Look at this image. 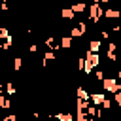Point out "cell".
I'll list each match as a JSON object with an SVG mask.
<instances>
[{
    "label": "cell",
    "mask_w": 121,
    "mask_h": 121,
    "mask_svg": "<svg viewBox=\"0 0 121 121\" xmlns=\"http://www.w3.org/2000/svg\"><path fill=\"white\" fill-rule=\"evenodd\" d=\"M83 59H85V68H83L85 74H91V72L100 64V55H98V53H89V51H87Z\"/></svg>",
    "instance_id": "cell-1"
},
{
    "label": "cell",
    "mask_w": 121,
    "mask_h": 121,
    "mask_svg": "<svg viewBox=\"0 0 121 121\" xmlns=\"http://www.w3.org/2000/svg\"><path fill=\"white\" fill-rule=\"evenodd\" d=\"M87 9H89V19H91V23H98L100 21V17H102V13H104V8L98 4V2H91L89 6H87Z\"/></svg>",
    "instance_id": "cell-2"
},
{
    "label": "cell",
    "mask_w": 121,
    "mask_h": 121,
    "mask_svg": "<svg viewBox=\"0 0 121 121\" xmlns=\"http://www.w3.org/2000/svg\"><path fill=\"white\" fill-rule=\"evenodd\" d=\"M11 43H13L11 34L8 32V28L0 26V49H9V47H11Z\"/></svg>",
    "instance_id": "cell-3"
},
{
    "label": "cell",
    "mask_w": 121,
    "mask_h": 121,
    "mask_svg": "<svg viewBox=\"0 0 121 121\" xmlns=\"http://www.w3.org/2000/svg\"><path fill=\"white\" fill-rule=\"evenodd\" d=\"M85 32H87V23H85V21H79V23H76V25L72 26L70 38H72V40H74V38H81V36H85Z\"/></svg>",
    "instance_id": "cell-4"
},
{
    "label": "cell",
    "mask_w": 121,
    "mask_h": 121,
    "mask_svg": "<svg viewBox=\"0 0 121 121\" xmlns=\"http://www.w3.org/2000/svg\"><path fill=\"white\" fill-rule=\"evenodd\" d=\"M117 78H104V81H102V89L104 91H108V93H117Z\"/></svg>",
    "instance_id": "cell-5"
},
{
    "label": "cell",
    "mask_w": 121,
    "mask_h": 121,
    "mask_svg": "<svg viewBox=\"0 0 121 121\" xmlns=\"http://www.w3.org/2000/svg\"><path fill=\"white\" fill-rule=\"evenodd\" d=\"M104 98H106L104 93H89V102H91L93 106H96V108L104 102Z\"/></svg>",
    "instance_id": "cell-6"
},
{
    "label": "cell",
    "mask_w": 121,
    "mask_h": 121,
    "mask_svg": "<svg viewBox=\"0 0 121 121\" xmlns=\"http://www.w3.org/2000/svg\"><path fill=\"white\" fill-rule=\"evenodd\" d=\"M102 17H106V19H119L121 17V11L119 9H113V8H106L104 13H102Z\"/></svg>",
    "instance_id": "cell-7"
},
{
    "label": "cell",
    "mask_w": 121,
    "mask_h": 121,
    "mask_svg": "<svg viewBox=\"0 0 121 121\" xmlns=\"http://www.w3.org/2000/svg\"><path fill=\"white\" fill-rule=\"evenodd\" d=\"M57 121H74V115L70 113V112H59V113H55L53 115Z\"/></svg>",
    "instance_id": "cell-8"
},
{
    "label": "cell",
    "mask_w": 121,
    "mask_h": 121,
    "mask_svg": "<svg viewBox=\"0 0 121 121\" xmlns=\"http://www.w3.org/2000/svg\"><path fill=\"white\" fill-rule=\"evenodd\" d=\"M89 106H91L89 100H79V98H76V112H85Z\"/></svg>",
    "instance_id": "cell-9"
},
{
    "label": "cell",
    "mask_w": 121,
    "mask_h": 121,
    "mask_svg": "<svg viewBox=\"0 0 121 121\" xmlns=\"http://www.w3.org/2000/svg\"><path fill=\"white\" fill-rule=\"evenodd\" d=\"M100 45H102V43H100V40H91V42H89V49H87V51H89V53H98V51H100Z\"/></svg>",
    "instance_id": "cell-10"
},
{
    "label": "cell",
    "mask_w": 121,
    "mask_h": 121,
    "mask_svg": "<svg viewBox=\"0 0 121 121\" xmlns=\"http://www.w3.org/2000/svg\"><path fill=\"white\" fill-rule=\"evenodd\" d=\"M9 108H11V100L0 93V110H9Z\"/></svg>",
    "instance_id": "cell-11"
},
{
    "label": "cell",
    "mask_w": 121,
    "mask_h": 121,
    "mask_svg": "<svg viewBox=\"0 0 121 121\" xmlns=\"http://www.w3.org/2000/svg\"><path fill=\"white\" fill-rule=\"evenodd\" d=\"M72 42H74V40H72L70 36H60V43H59V45H60L62 49H70V47H72Z\"/></svg>",
    "instance_id": "cell-12"
},
{
    "label": "cell",
    "mask_w": 121,
    "mask_h": 121,
    "mask_svg": "<svg viewBox=\"0 0 121 121\" xmlns=\"http://www.w3.org/2000/svg\"><path fill=\"white\" fill-rule=\"evenodd\" d=\"M55 59H57V55H55V51H45V53H43V59H42V60H43L42 64L45 66L47 62H51V60H55Z\"/></svg>",
    "instance_id": "cell-13"
},
{
    "label": "cell",
    "mask_w": 121,
    "mask_h": 121,
    "mask_svg": "<svg viewBox=\"0 0 121 121\" xmlns=\"http://www.w3.org/2000/svg\"><path fill=\"white\" fill-rule=\"evenodd\" d=\"M76 98H79V100H89V93H87L83 87H78V89H76Z\"/></svg>",
    "instance_id": "cell-14"
},
{
    "label": "cell",
    "mask_w": 121,
    "mask_h": 121,
    "mask_svg": "<svg viewBox=\"0 0 121 121\" xmlns=\"http://www.w3.org/2000/svg\"><path fill=\"white\" fill-rule=\"evenodd\" d=\"M60 17H62V19H68V21H70V19H74V17H76V13H74V11L70 9V8H64V9H60Z\"/></svg>",
    "instance_id": "cell-15"
},
{
    "label": "cell",
    "mask_w": 121,
    "mask_h": 121,
    "mask_svg": "<svg viewBox=\"0 0 121 121\" xmlns=\"http://www.w3.org/2000/svg\"><path fill=\"white\" fill-rule=\"evenodd\" d=\"M74 13H83L85 9H87V4H83V2H79V4H74L72 8H70Z\"/></svg>",
    "instance_id": "cell-16"
},
{
    "label": "cell",
    "mask_w": 121,
    "mask_h": 121,
    "mask_svg": "<svg viewBox=\"0 0 121 121\" xmlns=\"http://www.w3.org/2000/svg\"><path fill=\"white\" fill-rule=\"evenodd\" d=\"M4 89H6V96H13V95H15V91H17V89H15V85H13L11 81H8V83L4 85Z\"/></svg>",
    "instance_id": "cell-17"
},
{
    "label": "cell",
    "mask_w": 121,
    "mask_h": 121,
    "mask_svg": "<svg viewBox=\"0 0 121 121\" xmlns=\"http://www.w3.org/2000/svg\"><path fill=\"white\" fill-rule=\"evenodd\" d=\"M76 121H91V117L85 113V112H76V117H74Z\"/></svg>",
    "instance_id": "cell-18"
},
{
    "label": "cell",
    "mask_w": 121,
    "mask_h": 121,
    "mask_svg": "<svg viewBox=\"0 0 121 121\" xmlns=\"http://www.w3.org/2000/svg\"><path fill=\"white\" fill-rule=\"evenodd\" d=\"M23 68V59L21 57H15L13 59V70H21Z\"/></svg>",
    "instance_id": "cell-19"
},
{
    "label": "cell",
    "mask_w": 121,
    "mask_h": 121,
    "mask_svg": "<svg viewBox=\"0 0 121 121\" xmlns=\"http://www.w3.org/2000/svg\"><path fill=\"white\" fill-rule=\"evenodd\" d=\"M76 66H78V70H81V72H83V68H85V59H83V57L76 59Z\"/></svg>",
    "instance_id": "cell-20"
},
{
    "label": "cell",
    "mask_w": 121,
    "mask_h": 121,
    "mask_svg": "<svg viewBox=\"0 0 121 121\" xmlns=\"http://www.w3.org/2000/svg\"><path fill=\"white\" fill-rule=\"evenodd\" d=\"M104 78H106V76H104V72H102V70H96V72H95V79H96V81H100V83H102V81H104Z\"/></svg>",
    "instance_id": "cell-21"
},
{
    "label": "cell",
    "mask_w": 121,
    "mask_h": 121,
    "mask_svg": "<svg viewBox=\"0 0 121 121\" xmlns=\"http://www.w3.org/2000/svg\"><path fill=\"white\" fill-rule=\"evenodd\" d=\"M115 51H117V43H115V42H110V43H108V51H106V53H115Z\"/></svg>",
    "instance_id": "cell-22"
},
{
    "label": "cell",
    "mask_w": 121,
    "mask_h": 121,
    "mask_svg": "<svg viewBox=\"0 0 121 121\" xmlns=\"http://www.w3.org/2000/svg\"><path fill=\"white\" fill-rule=\"evenodd\" d=\"M112 104H113V102H112L110 98H104V102L100 104V108H104V110H110V108H112Z\"/></svg>",
    "instance_id": "cell-23"
},
{
    "label": "cell",
    "mask_w": 121,
    "mask_h": 121,
    "mask_svg": "<svg viewBox=\"0 0 121 121\" xmlns=\"http://www.w3.org/2000/svg\"><path fill=\"white\" fill-rule=\"evenodd\" d=\"M113 102H115L117 106H121V93H115V95H113Z\"/></svg>",
    "instance_id": "cell-24"
},
{
    "label": "cell",
    "mask_w": 121,
    "mask_h": 121,
    "mask_svg": "<svg viewBox=\"0 0 121 121\" xmlns=\"http://www.w3.org/2000/svg\"><path fill=\"white\" fill-rule=\"evenodd\" d=\"M100 38H102V40H110V32H108L106 28H104V30L100 32Z\"/></svg>",
    "instance_id": "cell-25"
},
{
    "label": "cell",
    "mask_w": 121,
    "mask_h": 121,
    "mask_svg": "<svg viewBox=\"0 0 121 121\" xmlns=\"http://www.w3.org/2000/svg\"><path fill=\"white\" fill-rule=\"evenodd\" d=\"M28 51H30V53H36V51H38V45L30 43V45H28Z\"/></svg>",
    "instance_id": "cell-26"
},
{
    "label": "cell",
    "mask_w": 121,
    "mask_h": 121,
    "mask_svg": "<svg viewBox=\"0 0 121 121\" xmlns=\"http://www.w3.org/2000/svg\"><path fill=\"white\" fill-rule=\"evenodd\" d=\"M0 9H2V11H8L9 8H8V4H6V2H2V4H0Z\"/></svg>",
    "instance_id": "cell-27"
},
{
    "label": "cell",
    "mask_w": 121,
    "mask_h": 121,
    "mask_svg": "<svg viewBox=\"0 0 121 121\" xmlns=\"http://www.w3.org/2000/svg\"><path fill=\"white\" fill-rule=\"evenodd\" d=\"M0 89H4V85H2V81H0Z\"/></svg>",
    "instance_id": "cell-28"
},
{
    "label": "cell",
    "mask_w": 121,
    "mask_h": 121,
    "mask_svg": "<svg viewBox=\"0 0 121 121\" xmlns=\"http://www.w3.org/2000/svg\"><path fill=\"white\" fill-rule=\"evenodd\" d=\"M0 93H2V89H0Z\"/></svg>",
    "instance_id": "cell-29"
}]
</instances>
